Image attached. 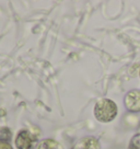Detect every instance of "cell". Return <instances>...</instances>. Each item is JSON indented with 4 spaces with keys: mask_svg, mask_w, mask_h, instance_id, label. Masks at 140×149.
I'll use <instances>...</instances> for the list:
<instances>
[{
    "mask_svg": "<svg viewBox=\"0 0 140 149\" xmlns=\"http://www.w3.org/2000/svg\"><path fill=\"white\" fill-rule=\"evenodd\" d=\"M72 149H101V145L94 137H83L76 143Z\"/></svg>",
    "mask_w": 140,
    "mask_h": 149,
    "instance_id": "obj_4",
    "label": "cell"
},
{
    "mask_svg": "<svg viewBox=\"0 0 140 149\" xmlns=\"http://www.w3.org/2000/svg\"><path fill=\"white\" fill-rule=\"evenodd\" d=\"M37 138L28 130H22L18 133L14 140V145L18 149H34L37 147Z\"/></svg>",
    "mask_w": 140,
    "mask_h": 149,
    "instance_id": "obj_2",
    "label": "cell"
},
{
    "mask_svg": "<svg viewBox=\"0 0 140 149\" xmlns=\"http://www.w3.org/2000/svg\"><path fill=\"white\" fill-rule=\"evenodd\" d=\"M36 149H64V148H62V146L57 140L48 138V139L41 140L37 144Z\"/></svg>",
    "mask_w": 140,
    "mask_h": 149,
    "instance_id": "obj_5",
    "label": "cell"
},
{
    "mask_svg": "<svg viewBox=\"0 0 140 149\" xmlns=\"http://www.w3.org/2000/svg\"><path fill=\"white\" fill-rule=\"evenodd\" d=\"M128 149H140V134H137L131 138Z\"/></svg>",
    "mask_w": 140,
    "mask_h": 149,
    "instance_id": "obj_6",
    "label": "cell"
},
{
    "mask_svg": "<svg viewBox=\"0 0 140 149\" xmlns=\"http://www.w3.org/2000/svg\"><path fill=\"white\" fill-rule=\"evenodd\" d=\"M94 115L98 122H112L117 115V105L110 99H101L95 103Z\"/></svg>",
    "mask_w": 140,
    "mask_h": 149,
    "instance_id": "obj_1",
    "label": "cell"
},
{
    "mask_svg": "<svg viewBox=\"0 0 140 149\" xmlns=\"http://www.w3.org/2000/svg\"><path fill=\"white\" fill-rule=\"evenodd\" d=\"M0 149H13V148H12V146L9 144V141L0 139Z\"/></svg>",
    "mask_w": 140,
    "mask_h": 149,
    "instance_id": "obj_7",
    "label": "cell"
},
{
    "mask_svg": "<svg viewBox=\"0 0 140 149\" xmlns=\"http://www.w3.org/2000/svg\"><path fill=\"white\" fill-rule=\"evenodd\" d=\"M125 107L129 112L137 113L140 112V90H130L124 98Z\"/></svg>",
    "mask_w": 140,
    "mask_h": 149,
    "instance_id": "obj_3",
    "label": "cell"
}]
</instances>
